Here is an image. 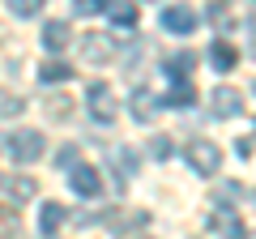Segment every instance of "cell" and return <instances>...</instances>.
I'll use <instances>...</instances> for the list:
<instances>
[{
	"instance_id": "2e32d148",
	"label": "cell",
	"mask_w": 256,
	"mask_h": 239,
	"mask_svg": "<svg viewBox=\"0 0 256 239\" xmlns=\"http://www.w3.org/2000/svg\"><path fill=\"white\" fill-rule=\"evenodd\" d=\"M68 77H73V68L60 64V60H47V64L38 68V82H43V86H52V82H68Z\"/></svg>"
},
{
	"instance_id": "3957f363",
	"label": "cell",
	"mask_w": 256,
	"mask_h": 239,
	"mask_svg": "<svg viewBox=\"0 0 256 239\" xmlns=\"http://www.w3.org/2000/svg\"><path fill=\"white\" fill-rule=\"evenodd\" d=\"M9 154L18 158V162H34V158L43 154V132H34V128H22V132H13V141H9Z\"/></svg>"
},
{
	"instance_id": "cb8c5ba5",
	"label": "cell",
	"mask_w": 256,
	"mask_h": 239,
	"mask_svg": "<svg viewBox=\"0 0 256 239\" xmlns=\"http://www.w3.org/2000/svg\"><path fill=\"white\" fill-rule=\"evenodd\" d=\"M77 162V146H64L60 154H56V166H73Z\"/></svg>"
},
{
	"instance_id": "30bf717a",
	"label": "cell",
	"mask_w": 256,
	"mask_h": 239,
	"mask_svg": "<svg viewBox=\"0 0 256 239\" xmlns=\"http://www.w3.org/2000/svg\"><path fill=\"white\" fill-rule=\"evenodd\" d=\"M0 239H22V214H18V205H0Z\"/></svg>"
},
{
	"instance_id": "277c9868",
	"label": "cell",
	"mask_w": 256,
	"mask_h": 239,
	"mask_svg": "<svg viewBox=\"0 0 256 239\" xmlns=\"http://www.w3.org/2000/svg\"><path fill=\"white\" fill-rule=\"evenodd\" d=\"M210 226H214V235H222V239H248L244 222H239V214L230 210V205H222V210L210 214Z\"/></svg>"
},
{
	"instance_id": "e0dca14e",
	"label": "cell",
	"mask_w": 256,
	"mask_h": 239,
	"mask_svg": "<svg viewBox=\"0 0 256 239\" xmlns=\"http://www.w3.org/2000/svg\"><path fill=\"white\" fill-rule=\"evenodd\" d=\"M64 222V205H43V214H38V226H43V235H56V226Z\"/></svg>"
},
{
	"instance_id": "d4e9b609",
	"label": "cell",
	"mask_w": 256,
	"mask_h": 239,
	"mask_svg": "<svg viewBox=\"0 0 256 239\" xmlns=\"http://www.w3.org/2000/svg\"><path fill=\"white\" fill-rule=\"evenodd\" d=\"M154 154H158V158H166V154H171V141L158 137V141H154Z\"/></svg>"
},
{
	"instance_id": "9a60e30c",
	"label": "cell",
	"mask_w": 256,
	"mask_h": 239,
	"mask_svg": "<svg viewBox=\"0 0 256 239\" xmlns=\"http://www.w3.org/2000/svg\"><path fill=\"white\" fill-rule=\"evenodd\" d=\"M154 107H158V102H154V94H150V90H137V94H132V116H137L141 124L154 120Z\"/></svg>"
},
{
	"instance_id": "7a4b0ae2",
	"label": "cell",
	"mask_w": 256,
	"mask_h": 239,
	"mask_svg": "<svg viewBox=\"0 0 256 239\" xmlns=\"http://www.w3.org/2000/svg\"><path fill=\"white\" fill-rule=\"evenodd\" d=\"M86 107H90V116L98 120V124H111V120H116V98H111V86H107V82H94L90 90H86Z\"/></svg>"
},
{
	"instance_id": "ba28073f",
	"label": "cell",
	"mask_w": 256,
	"mask_h": 239,
	"mask_svg": "<svg viewBox=\"0 0 256 239\" xmlns=\"http://www.w3.org/2000/svg\"><path fill=\"white\" fill-rule=\"evenodd\" d=\"M82 56H86V60H94V64H102V60L116 56V43H111V34H86L82 38Z\"/></svg>"
},
{
	"instance_id": "4316f807",
	"label": "cell",
	"mask_w": 256,
	"mask_h": 239,
	"mask_svg": "<svg viewBox=\"0 0 256 239\" xmlns=\"http://www.w3.org/2000/svg\"><path fill=\"white\" fill-rule=\"evenodd\" d=\"M252 30H256V13H252Z\"/></svg>"
},
{
	"instance_id": "5bb4252c",
	"label": "cell",
	"mask_w": 256,
	"mask_h": 239,
	"mask_svg": "<svg viewBox=\"0 0 256 239\" xmlns=\"http://www.w3.org/2000/svg\"><path fill=\"white\" fill-rule=\"evenodd\" d=\"M192 64H196V56H192V52H180V56H171V60H166V73H171L175 82H188Z\"/></svg>"
},
{
	"instance_id": "8fae6325",
	"label": "cell",
	"mask_w": 256,
	"mask_h": 239,
	"mask_svg": "<svg viewBox=\"0 0 256 239\" xmlns=\"http://www.w3.org/2000/svg\"><path fill=\"white\" fill-rule=\"evenodd\" d=\"M235 60H239V56H235V47H230V43H222V38L210 47V64L218 68V73H230V68H235Z\"/></svg>"
},
{
	"instance_id": "8992f818",
	"label": "cell",
	"mask_w": 256,
	"mask_h": 239,
	"mask_svg": "<svg viewBox=\"0 0 256 239\" xmlns=\"http://www.w3.org/2000/svg\"><path fill=\"white\" fill-rule=\"evenodd\" d=\"M239 111H244V94H239L235 86H218V90H214V116L218 120H235Z\"/></svg>"
},
{
	"instance_id": "484cf974",
	"label": "cell",
	"mask_w": 256,
	"mask_h": 239,
	"mask_svg": "<svg viewBox=\"0 0 256 239\" xmlns=\"http://www.w3.org/2000/svg\"><path fill=\"white\" fill-rule=\"evenodd\" d=\"M0 150H9V141H4V132H0Z\"/></svg>"
},
{
	"instance_id": "9c48e42d",
	"label": "cell",
	"mask_w": 256,
	"mask_h": 239,
	"mask_svg": "<svg viewBox=\"0 0 256 239\" xmlns=\"http://www.w3.org/2000/svg\"><path fill=\"white\" fill-rule=\"evenodd\" d=\"M102 13H107L116 26H124V30L137 26V4H132V0H107V9H102Z\"/></svg>"
},
{
	"instance_id": "603a6c76",
	"label": "cell",
	"mask_w": 256,
	"mask_h": 239,
	"mask_svg": "<svg viewBox=\"0 0 256 239\" xmlns=\"http://www.w3.org/2000/svg\"><path fill=\"white\" fill-rule=\"evenodd\" d=\"M68 111H73V107H68V98H52V102H47V116H56V120H64Z\"/></svg>"
},
{
	"instance_id": "ffe728a7",
	"label": "cell",
	"mask_w": 256,
	"mask_h": 239,
	"mask_svg": "<svg viewBox=\"0 0 256 239\" xmlns=\"http://www.w3.org/2000/svg\"><path fill=\"white\" fill-rule=\"evenodd\" d=\"M9 9H13V18H34L43 9V0H9Z\"/></svg>"
},
{
	"instance_id": "7c38bea8",
	"label": "cell",
	"mask_w": 256,
	"mask_h": 239,
	"mask_svg": "<svg viewBox=\"0 0 256 239\" xmlns=\"http://www.w3.org/2000/svg\"><path fill=\"white\" fill-rule=\"evenodd\" d=\"M43 47L47 52H64L68 47V26L64 22H47L43 26Z\"/></svg>"
},
{
	"instance_id": "7402d4cb",
	"label": "cell",
	"mask_w": 256,
	"mask_h": 239,
	"mask_svg": "<svg viewBox=\"0 0 256 239\" xmlns=\"http://www.w3.org/2000/svg\"><path fill=\"white\" fill-rule=\"evenodd\" d=\"M102 9H107V0H73V13H82V18H94Z\"/></svg>"
},
{
	"instance_id": "44dd1931",
	"label": "cell",
	"mask_w": 256,
	"mask_h": 239,
	"mask_svg": "<svg viewBox=\"0 0 256 239\" xmlns=\"http://www.w3.org/2000/svg\"><path fill=\"white\" fill-rule=\"evenodd\" d=\"M22 111H26V102L18 94H0V116H22Z\"/></svg>"
},
{
	"instance_id": "d6986e66",
	"label": "cell",
	"mask_w": 256,
	"mask_h": 239,
	"mask_svg": "<svg viewBox=\"0 0 256 239\" xmlns=\"http://www.w3.org/2000/svg\"><path fill=\"white\" fill-rule=\"evenodd\" d=\"M210 22H214L218 30H226V26H230V9H226V0H214V4H210Z\"/></svg>"
},
{
	"instance_id": "52a82bcc",
	"label": "cell",
	"mask_w": 256,
	"mask_h": 239,
	"mask_svg": "<svg viewBox=\"0 0 256 239\" xmlns=\"http://www.w3.org/2000/svg\"><path fill=\"white\" fill-rule=\"evenodd\" d=\"M68 184H73L77 196H98V192H102V180H98V171H94V166H73Z\"/></svg>"
},
{
	"instance_id": "6da1fadb",
	"label": "cell",
	"mask_w": 256,
	"mask_h": 239,
	"mask_svg": "<svg viewBox=\"0 0 256 239\" xmlns=\"http://www.w3.org/2000/svg\"><path fill=\"white\" fill-rule=\"evenodd\" d=\"M184 158H188V166H192L196 175H214V171L222 166V150L214 146L210 137H192L188 150H184Z\"/></svg>"
},
{
	"instance_id": "4fadbf2b",
	"label": "cell",
	"mask_w": 256,
	"mask_h": 239,
	"mask_svg": "<svg viewBox=\"0 0 256 239\" xmlns=\"http://www.w3.org/2000/svg\"><path fill=\"white\" fill-rule=\"evenodd\" d=\"M166 107H192V102H196V86L192 82H175L171 90H166Z\"/></svg>"
},
{
	"instance_id": "5b68a950",
	"label": "cell",
	"mask_w": 256,
	"mask_h": 239,
	"mask_svg": "<svg viewBox=\"0 0 256 239\" xmlns=\"http://www.w3.org/2000/svg\"><path fill=\"white\" fill-rule=\"evenodd\" d=\"M162 26L171 30V34H192V30H196V13H192L188 4H166L162 9Z\"/></svg>"
},
{
	"instance_id": "ac0fdd59",
	"label": "cell",
	"mask_w": 256,
	"mask_h": 239,
	"mask_svg": "<svg viewBox=\"0 0 256 239\" xmlns=\"http://www.w3.org/2000/svg\"><path fill=\"white\" fill-rule=\"evenodd\" d=\"M9 192L18 196V201H30V196L38 192V184H34V180H26V175H22V180H9Z\"/></svg>"
}]
</instances>
